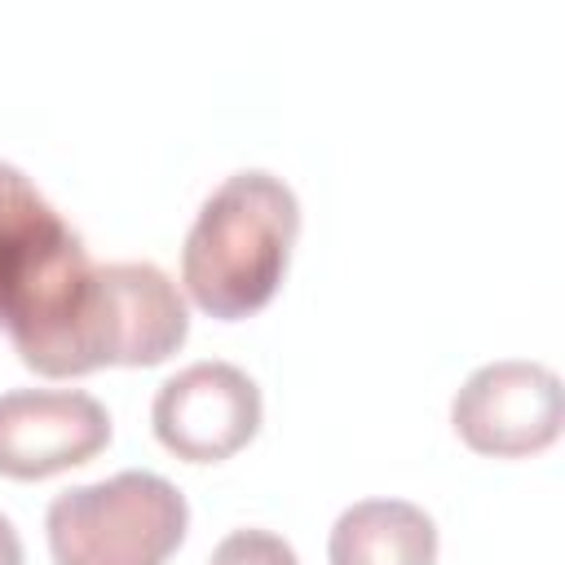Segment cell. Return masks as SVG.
<instances>
[{
    "instance_id": "1",
    "label": "cell",
    "mask_w": 565,
    "mask_h": 565,
    "mask_svg": "<svg viewBox=\"0 0 565 565\" xmlns=\"http://www.w3.org/2000/svg\"><path fill=\"white\" fill-rule=\"evenodd\" d=\"M296 234L300 203L282 177L260 168L225 177L203 199L181 247L190 300L225 322L265 309L282 287Z\"/></svg>"
},
{
    "instance_id": "2",
    "label": "cell",
    "mask_w": 565,
    "mask_h": 565,
    "mask_svg": "<svg viewBox=\"0 0 565 565\" xmlns=\"http://www.w3.org/2000/svg\"><path fill=\"white\" fill-rule=\"evenodd\" d=\"M185 494L146 468L62 490L44 530L57 565H163L185 539Z\"/></svg>"
},
{
    "instance_id": "3",
    "label": "cell",
    "mask_w": 565,
    "mask_h": 565,
    "mask_svg": "<svg viewBox=\"0 0 565 565\" xmlns=\"http://www.w3.org/2000/svg\"><path fill=\"white\" fill-rule=\"evenodd\" d=\"M561 419H565V393L556 371L521 358L477 366L450 402L455 433L477 455H494V459H516L552 446Z\"/></svg>"
},
{
    "instance_id": "4",
    "label": "cell",
    "mask_w": 565,
    "mask_h": 565,
    "mask_svg": "<svg viewBox=\"0 0 565 565\" xmlns=\"http://www.w3.org/2000/svg\"><path fill=\"white\" fill-rule=\"evenodd\" d=\"M190 335V313L177 282L150 260L97 265L88 366H159Z\"/></svg>"
},
{
    "instance_id": "5",
    "label": "cell",
    "mask_w": 565,
    "mask_h": 565,
    "mask_svg": "<svg viewBox=\"0 0 565 565\" xmlns=\"http://www.w3.org/2000/svg\"><path fill=\"white\" fill-rule=\"evenodd\" d=\"M150 424L177 459L216 463L256 437L260 388L234 362H194L154 393Z\"/></svg>"
},
{
    "instance_id": "6",
    "label": "cell",
    "mask_w": 565,
    "mask_h": 565,
    "mask_svg": "<svg viewBox=\"0 0 565 565\" xmlns=\"http://www.w3.org/2000/svg\"><path fill=\"white\" fill-rule=\"evenodd\" d=\"M110 441V415L79 388L0 393V477L40 481L88 463Z\"/></svg>"
},
{
    "instance_id": "7",
    "label": "cell",
    "mask_w": 565,
    "mask_h": 565,
    "mask_svg": "<svg viewBox=\"0 0 565 565\" xmlns=\"http://www.w3.org/2000/svg\"><path fill=\"white\" fill-rule=\"evenodd\" d=\"M71 234L75 230L31 185V177L0 159V327Z\"/></svg>"
},
{
    "instance_id": "8",
    "label": "cell",
    "mask_w": 565,
    "mask_h": 565,
    "mask_svg": "<svg viewBox=\"0 0 565 565\" xmlns=\"http://www.w3.org/2000/svg\"><path fill=\"white\" fill-rule=\"evenodd\" d=\"M327 556L331 565H433L437 525L406 499H362L335 516Z\"/></svg>"
},
{
    "instance_id": "9",
    "label": "cell",
    "mask_w": 565,
    "mask_h": 565,
    "mask_svg": "<svg viewBox=\"0 0 565 565\" xmlns=\"http://www.w3.org/2000/svg\"><path fill=\"white\" fill-rule=\"evenodd\" d=\"M207 565H300V561L291 543L278 539L274 530H234L212 547Z\"/></svg>"
},
{
    "instance_id": "10",
    "label": "cell",
    "mask_w": 565,
    "mask_h": 565,
    "mask_svg": "<svg viewBox=\"0 0 565 565\" xmlns=\"http://www.w3.org/2000/svg\"><path fill=\"white\" fill-rule=\"evenodd\" d=\"M0 565H22V539L9 516H0Z\"/></svg>"
}]
</instances>
